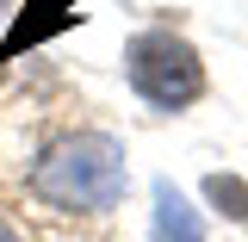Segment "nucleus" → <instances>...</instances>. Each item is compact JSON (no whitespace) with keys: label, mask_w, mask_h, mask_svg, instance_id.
Returning a JSON list of instances; mask_svg holds the SVG:
<instances>
[{"label":"nucleus","mask_w":248,"mask_h":242,"mask_svg":"<svg viewBox=\"0 0 248 242\" xmlns=\"http://www.w3.org/2000/svg\"><path fill=\"white\" fill-rule=\"evenodd\" d=\"M81 0H31L25 13L13 19V31H6V44H0V62H13L19 50H31L37 37H50V31H62V25H75L81 13H75Z\"/></svg>","instance_id":"obj_3"},{"label":"nucleus","mask_w":248,"mask_h":242,"mask_svg":"<svg viewBox=\"0 0 248 242\" xmlns=\"http://www.w3.org/2000/svg\"><path fill=\"white\" fill-rule=\"evenodd\" d=\"M124 75L137 99H149L155 112H180L205 93V62L180 31H137L124 50Z\"/></svg>","instance_id":"obj_2"},{"label":"nucleus","mask_w":248,"mask_h":242,"mask_svg":"<svg viewBox=\"0 0 248 242\" xmlns=\"http://www.w3.org/2000/svg\"><path fill=\"white\" fill-rule=\"evenodd\" d=\"M31 199L56 205V211L75 217H99L124 205V186H130V168H124V143L106 137V130H62L56 143H44V155L31 161Z\"/></svg>","instance_id":"obj_1"},{"label":"nucleus","mask_w":248,"mask_h":242,"mask_svg":"<svg viewBox=\"0 0 248 242\" xmlns=\"http://www.w3.org/2000/svg\"><path fill=\"white\" fill-rule=\"evenodd\" d=\"M0 242H25V236H19V230H13V224L0 217Z\"/></svg>","instance_id":"obj_6"},{"label":"nucleus","mask_w":248,"mask_h":242,"mask_svg":"<svg viewBox=\"0 0 248 242\" xmlns=\"http://www.w3.org/2000/svg\"><path fill=\"white\" fill-rule=\"evenodd\" d=\"M205 199H211L230 224H248V180H236V174H211V180H205Z\"/></svg>","instance_id":"obj_5"},{"label":"nucleus","mask_w":248,"mask_h":242,"mask_svg":"<svg viewBox=\"0 0 248 242\" xmlns=\"http://www.w3.org/2000/svg\"><path fill=\"white\" fill-rule=\"evenodd\" d=\"M155 242H205V224L174 193V180H155Z\"/></svg>","instance_id":"obj_4"},{"label":"nucleus","mask_w":248,"mask_h":242,"mask_svg":"<svg viewBox=\"0 0 248 242\" xmlns=\"http://www.w3.org/2000/svg\"><path fill=\"white\" fill-rule=\"evenodd\" d=\"M0 6H13V0H0Z\"/></svg>","instance_id":"obj_7"}]
</instances>
